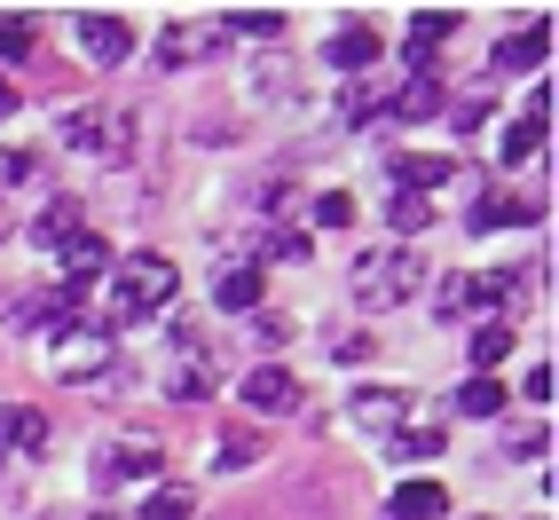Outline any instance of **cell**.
Segmentation results:
<instances>
[{
    "label": "cell",
    "mask_w": 559,
    "mask_h": 520,
    "mask_svg": "<svg viewBox=\"0 0 559 520\" xmlns=\"http://www.w3.org/2000/svg\"><path fill=\"white\" fill-rule=\"evenodd\" d=\"M174 292H181V276L166 252H127L119 276H110V323H151L174 308Z\"/></svg>",
    "instance_id": "1"
},
{
    "label": "cell",
    "mask_w": 559,
    "mask_h": 520,
    "mask_svg": "<svg viewBox=\"0 0 559 520\" xmlns=\"http://www.w3.org/2000/svg\"><path fill=\"white\" fill-rule=\"evenodd\" d=\"M56 134L71 142V151H87L95 166H127L134 158V110L127 103H80V110H63Z\"/></svg>",
    "instance_id": "2"
},
{
    "label": "cell",
    "mask_w": 559,
    "mask_h": 520,
    "mask_svg": "<svg viewBox=\"0 0 559 520\" xmlns=\"http://www.w3.org/2000/svg\"><path fill=\"white\" fill-rule=\"evenodd\" d=\"M426 284V260L418 245H386V252H355V269H347V292L362 308H402L409 292Z\"/></svg>",
    "instance_id": "3"
},
{
    "label": "cell",
    "mask_w": 559,
    "mask_h": 520,
    "mask_svg": "<svg viewBox=\"0 0 559 520\" xmlns=\"http://www.w3.org/2000/svg\"><path fill=\"white\" fill-rule=\"evenodd\" d=\"M48 340H56V370H63V379H80V387L110 363V331L103 323H56Z\"/></svg>",
    "instance_id": "4"
},
{
    "label": "cell",
    "mask_w": 559,
    "mask_h": 520,
    "mask_svg": "<svg viewBox=\"0 0 559 520\" xmlns=\"http://www.w3.org/2000/svg\"><path fill=\"white\" fill-rule=\"evenodd\" d=\"M347 418H355V426H379V434H402V418H409V394H402V387H355Z\"/></svg>",
    "instance_id": "5"
},
{
    "label": "cell",
    "mask_w": 559,
    "mask_h": 520,
    "mask_svg": "<svg viewBox=\"0 0 559 520\" xmlns=\"http://www.w3.org/2000/svg\"><path fill=\"white\" fill-rule=\"evenodd\" d=\"M166 394H174V402H205V394H213V363H205V347H198V331H181V363L166 370Z\"/></svg>",
    "instance_id": "6"
},
{
    "label": "cell",
    "mask_w": 559,
    "mask_h": 520,
    "mask_svg": "<svg viewBox=\"0 0 559 520\" xmlns=\"http://www.w3.org/2000/svg\"><path fill=\"white\" fill-rule=\"evenodd\" d=\"M252 411H292L300 402V387H292V370L284 363H260V370H245V387H237Z\"/></svg>",
    "instance_id": "7"
},
{
    "label": "cell",
    "mask_w": 559,
    "mask_h": 520,
    "mask_svg": "<svg viewBox=\"0 0 559 520\" xmlns=\"http://www.w3.org/2000/svg\"><path fill=\"white\" fill-rule=\"evenodd\" d=\"M450 32H457V9H426V16H409V71H418V80H426V63H433V48L441 40H450Z\"/></svg>",
    "instance_id": "8"
},
{
    "label": "cell",
    "mask_w": 559,
    "mask_h": 520,
    "mask_svg": "<svg viewBox=\"0 0 559 520\" xmlns=\"http://www.w3.org/2000/svg\"><path fill=\"white\" fill-rule=\"evenodd\" d=\"M127 473H158V441L151 434H134L127 450H95V481L110 489V481H127Z\"/></svg>",
    "instance_id": "9"
},
{
    "label": "cell",
    "mask_w": 559,
    "mask_h": 520,
    "mask_svg": "<svg viewBox=\"0 0 559 520\" xmlns=\"http://www.w3.org/2000/svg\"><path fill=\"white\" fill-rule=\"evenodd\" d=\"M80 48H87L95 63H127L134 32H127V16H80Z\"/></svg>",
    "instance_id": "10"
},
{
    "label": "cell",
    "mask_w": 559,
    "mask_h": 520,
    "mask_svg": "<svg viewBox=\"0 0 559 520\" xmlns=\"http://www.w3.org/2000/svg\"><path fill=\"white\" fill-rule=\"evenodd\" d=\"M213 308H221V316L260 308V269H252V260H237V269H221V276H213Z\"/></svg>",
    "instance_id": "11"
},
{
    "label": "cell",
    "mask_w": 559,
    "mask_h": 520,
    "mask_svg": "<svg viewBox=\"0 0 559 520\" xmlns=\"http://www.w3.org/2000/svg\"><path fill=\"white\" fill-rule=\"evenodd\" d=\"M0 450L40 458V450H48V418H40V411H24V402H16V411H0Z\"/></svg>",
    "instance_id": "12"
},
{
    "label": "cell",
    "mask_w": 559,
    "mask_h": 520,
    "mask_svg": "<svg viewBox=\"0 0 559 520\" xmlns=\"http://www.w3.org/2000/svg\"><path fill=\"white\" fill-rule=\"evenodd\" d=\"M63 237H80V198H48L40 213H32V245L56 252Z\"/></svg>",
    "instance_id": "13"
},
{
    "label": "cell",
    "mask_w": 559,
    "mask_h": 520,
    "mask_svg": "<svg viewBox=\"0 0 559 520\" xmlns=\"http://www.w3.org/2000/svg\"><path fill=\"white\" fill-rule=\"evenodd\" d=\"M213 48H221V32H205V24H174L166 40H158V63L181 71V63H198V56H213Z\"/></svg>",
    "instance_id": "14"
},
{
    "label": "cell",
    "mask_w": 559,
    "mask_h": 520,
    "mask_svg": "<svg viewBox=\"0 0 559 520\" xmlns=\"http://www.w3.org/2000/svg\"><path fill=\"white\" fill-rule=\"evenodd\" d=\"M386 166H394V181H402V198H409V190L426 198V190L450 181V158H426V151H402V158H386Z\"/></svg>",
    "instance_id": "15"
},
{
    "label": "cell",
    "mask_w": 559,
    "mask_h": 520,
    "mask_svg": "<svg viewBox=\"0 0 559 520\" xmlns=\"http://www.w3.org/2000/svg\"><path fill=\"white\" fill-rule=\"evenodd\" d=\"M386 512H394V520H441V512H450V497H441V481H402Z\"/></svg>",
    "instance_id": "16"
},
{
    "label": "cell",
    "mask_w": 559,
    "mask_h": 520,
    "mask_svg": "<svg viewBox=\"0 0 559 520\" xmlns=\"http://www.w3.org/2000/svg\"><path fill=\"white\" fill-rule=\"evenodd\" d=\"M544 56H551V40H544L536 24H520V32H504V40H497V71H536Z\"/></svg>",
    "instance_id": "17"
},
{
    "label": "cell",
    "mask_w": 559,
    "mask_h": 520,
    "mask_svg": "<svg viewBox=\"0 0 559 520\" xmlns=\"http://www.w3.org/2000/svg\"><path fill=\"white\" fill-rule=\"evenodd\" d=\"M56 252H63V284H95V269H103V237H95V229L63 237Z\"/></svg>",
    "instance_id": "18"
},
{
    "label": "cell",
    "mask_w": 559,
    "mask_h": 520,
    "mask_svg": "<svg viewBox=\"0 0 559 520\" xmlns=\"http://www.w3.org/2000/svg\"><path fill=\"white\" fill-rule=\"evenodd\" d=\"M292 87H300V63H292V56H260V63H252V95H260V103H276V95H292Z\"/></svg>",
    "instance_id": "19"
},
{
    "label": "cell",
    "mask_w": 559,
    "mask_h": 520,
    "mask_svg": "<svg viewBox=\"0 0 559 520\" xmlns=\"http://www.w3.org/2000/svg\"><path fill=\"white\" fill-rule=\"evenodd\" d=\"M536 221V205H512V198H473V229H528Z\"/></svg>",
    "instance_id": "20"
},
{
    "label": "cell",
    "mask_w": 559,
    "mask_h": 520,
    "mask_svg": "<svg viewBox=\"0 0 559 520\" xmlns=\"http://www.w3.org/2000/svg\"><path fill=\"white\" fill-rule=\"evenodd\" d=\"M370 56H379V32H370V24H340V40H331V63H340V71H362Z\"/></svg>",
    "instance_id": "21"
},
{
    "label": "cell",
    "mask_w": 559,
    "mask_h": 520,
    "mask_svg": "<svg viewBox=\"0 0 559 520\" xmlns=\"http://www.w3.org/2000/svg\"><path fill=\"white\" fill-rule=\"evenodd\" d=\"M504 355H512V323H480L473 331V379H489Z\"/></svg>",
    "instance_id": "22"
},
{
    "label": "cell",
    "mask_w": 559,
    "mask_h": 520,
    "mask_svg": "<svg viewBox=\"0 0 559 520\" xmlns=\"http://www.w3.org/2000/svg\"><path fill=\"white\" fill-rule=\"evenodd\" d=\"M504 411V387L497 379H465L457 387V418H497Z\"/></svg>",
    "instance_id": "23"
},
{
    "label": "cell",
    "mask_w": 559,
    "mask_h": 520,
    "mask_svg": "<svg viewBox=\"0 0 559 520\" xmlns=\"http://www.w3.org/2000/svg\"><path fill=\"white\" fill-rule=\"evenodd\" d=\"M394 119H441V87H433V80H409V87L394 95Z\"/></svg>",
    "instance_id": "24"
},
{
    "label": "cell",
    "mask_w": 559,
    "mask_h": 520,
    "mask_svg": "<svg viewBox=\"0 0 559 520\" xmlns=\"http://www.w3.org/2000/svg\"><path fill=\"white\" fill-rule=\"evenodd\" d=\"M221 32H245V40H276L284 16H276V9H229V16H221Z\"/></svg>",
    "instance_id": "25"
},
{
    "label": "cell",
    "mask_w": 559,
    "mask_h": 520,
    "mask_svg": "<svg viewBox=\"0 0 559 520\" xmlns=\"http://www.w3.org/2000/svg\"><path fill=\"white\" fill-rule=\"evenodd\" d=\"M544 134H551V127H536V119H520V127H504V166H528V158L544 151Z\"/></svg>",
    "instance_id": "26"
},
{
    "label": "cell",
    "mask_w": 559,
    "mask_h": 520,
    "mask_svg": "<svg viewBox=\"0 0 559 520\" xmlns=\"http://www.w3.org/2000/svg\"><path fill=\"white\" fill-rule=\"evenodd\" d=\"M24 56H32V16L0 9V63H24Z\"/></svg>",
    "instance_id": "27"
},
{
    "label": "cell",
    "mask_w": 559,
    "mask_h": 520,
    "mask_svg": "<svg viewBox=\"0 0 559 520\" xmlns=\"http://www.w3.org/2000/svg\"><path fill=\"white\" fill-rule=\"evenodd\" d=\"M252 252L292 260V269H300V260H308V237H300V229H260V237H252Z\"/></svg>",
    "instance_id": "28"
},
{
    "label": "cell",
    "mask_w": 559,
    "mask_h": 520,
    "mask_svg": "<svg viewBox=\"0 0 559 520\" xmlns=\"http://www.w3.org/2000/svg\"><path fill=\"white\" fill-rule=\"evenodd\" d=\"M394 458H441V426H402L394 434Z\"/></svg>",
    "instance_id": "29"
},
{
    "label": "cell",
    "mask_w": 559,
    "mask_h": 520,
    "mask_svg": "<svg viewBox=\"0 0 559 520\" xmlns=\"http://www.w3.org/2000/svg\"><path fill=\"white\" fill-rule=\"evenodd\" d=\"M142 520H190V497H181V489H151V497H142Z\"/></svg>",
    "instance_id": "30"
},
{
    "label": "cell",
    "mask_w": 559,
    "mask_h": 520,
    "mask_svg": "<svg viewBox=\"0 0 559 520\" xmlns=\"http://www.w3.org/2000/svg\"><path fill=\"white\" fill-rule=\"evenodd\" d=\"M394 229H402V237H426V229H433V205H426V198H402V205H394Z\"/></svg>",
    "instance_id": "31"
},
{
    "label": "cell",
    "mask_w": 559,
    "mask_h": 520,
    "mask_svg": "<svg viewBox=\"0 0 559 520\" xmlns=\"http://www.w3.org/2000/svg\"><path fill=\"white\" fill-rule=\"evenodd\" d=\"M316 221H323V229H347V221H355V198H347V190L316 198Z\"/></svg>",
    "instance_id": "32"
},
{
    "label": "cell",
    "mask_w": 559,
    "mask_h": 520,
    "mask_svg": "<svg viewBox=\"0 0 559 520\" xmlns=\"http://www.w3.org/2000/svg\"><path fill=\"white\" fill-rule=\"evenodd\" d=\"M489 110H497L489 95H473V103H457V110H450V127H457V134H480V119H489Z\"/></svg>",
    "instance_id": "33"
},
{
    "label": "cell",
    "mask_w": 559,
    "mask_h": 520,
    "mask_svg": "<svg viewBox=\"0 0 559 520\" xmlns=\"http://www.w3.org/2000/svg\"><path fill=\"white\" fill-rule=\"evenodd\" d=\"M551 450V426H512V458H536Z\"/></svg>",
    "instance_id": "34"
},
{
    "label": "cell",
    "mask_w": 559,
    "mask_h": 520,
    "mask_svg": "<svg viewBox=\"0 0 559 520\" xmlns=\"http://www.w3.org/2000/svg\"><path fill=\"white\" fill-rule=\"evenodd\" d=\"M252 458H260V441L245 434V441H221V458H213V465H221V473H237V465H252Z\"/></svg>",
    "instance_id": "35"
},
{
    "label": "cell",
    "mask_w": 559,
    "mask_h": 520,
    "mask_svg": "<svg viewBox=\"0 0 559 520\" xmlns=\"http://www.w3.org/2000/svg\"><path fill=\"white\" fill-rule=\"evenodd\" d=\"M370 103H379L370 87H347V95H340V119H347V127H362V119H370Z\"/></svg>",
    "instance_id": "36"
},
{
    "label": "cell",
    "mask_w": 559,
    "mask_h": 520,
    "mask_svg": "<svg viewBox=\"0 0 559 520\" xmlns=\"http://www.w3.org/2000/svg\"><path fill=\"white\" fill-rule=\"evenodd\" d=\"M433 308H441V316H465V276H441V292H433Z\"/></svg>",
    "instance_id": "37"
},
{
    "label": "cell",
    "mask_w": 559,
    "mask_h": 520,
    "mask_svg": "<svg viewBox=\"0 0 559 520\" xmlns=\"http://www.w3.org/2000/svg\"><path fill=\"white\" fill-rule=\"evenodd\" d=\"M528 402H536V411H551V363L528 370Z\"/></svg>",
    "instance_id": "38"
},
{
    "label": "cell",
    "mask_w": 559,
    "mask_h": 520,
    "mask_svg": "<svg viewBox=\"0 0 559 520\" xmlns=\"http://www.w3.org/2000/svg\"><path fill=\"white\" fill-rule=\"evenodd\" d=\"M24 174H32V158H24V151H0V190H9V181H24Z\"/></svg>",
    "instance_id": "39"
},
{
    "label": "cell",
    "mask_w": 559,
    "mask_h": 520,
    "mask_svg": "<svg viewBox=\"0 0 559 520\" xmlns=\"http://www.w3.org/2000/svg\"><path fill=\"white\" fill-rule=\"evenodd\" d=\"M16 103H24V95H16V87H0V119H9V110H16Z\"/></svg>",
    "instance_id": "40"
},
{
    "label": "cell",
    "mask_w": 559,
    "mask_h": 520,
    "mask_svg": "<svg viewBox=\"0 0 559 520\" xmlns=\"http://www.w3.org/2000/svg\"><path fill=\"white\" fill-rule=\"evenodd\" d=\"M48 520H80V512H48Z\"/></svg>",
    "instance_id": "41"
}]
</instances>
